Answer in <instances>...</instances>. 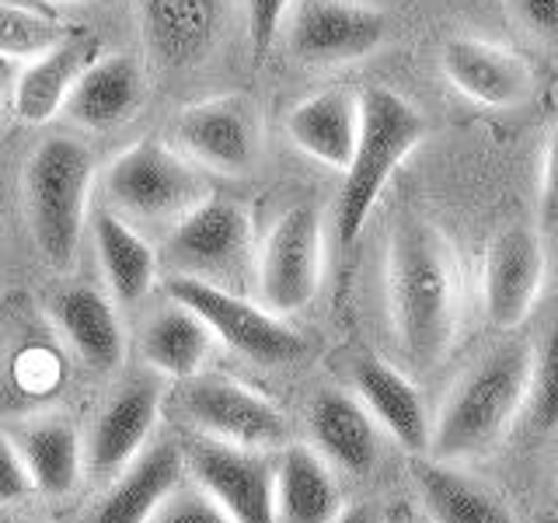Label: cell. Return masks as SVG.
Returning a JSON list of instances; mask_svg holds the SVG:
<instances>
[{
	"label": "cell",
	"instance_id": "obj_1",
	"mask_svg": "<svg viewBox=\"0 0 558 523\" xmlns=\"http://www.w3.org/2000/svg\"><path fill=\"white\" fill-rule=\"evenodd\" d=\"M458 258L426 217H398L388 238V307L401 356L415 370L440 366L458 339Z\"/></svg>",
	"mask_w": 558,
	"mask_h": 523
},
{
	"label": "cell",
	"instance_id": "obj_2",
	"mask_svg": "<svg viewBox=\"0 0 558 523\" xmlns=\"http://www.w3.org/2000/svg\"><path fill=\"white\" fill-rule=\"evenodd\" d=\"M531 345L502 342L471 363L433 423V461L458 464L493 450L527 405Z\"/></svg>",
	"mask_w": 558,
	"mask_h": 523
},
{
	"label": "cell",
	"instance_id": "obj_3",
	"mask_svg": "<svg viewBox=\"0 0 558 523\" xmlns=\"http://www.w3.org/2000/svg\"><path fill=\"white\" fill-rule=\"evenodd\" d=\"M429 130L426 115L418 112L405 95H398L388 84H371L360 92V139L353 161L342 171V188L336 203V241L339 248H349L374 203L380 199L384 185L391 182L398 165L423 144Z\"/></svg>",
	"mask_w": 558,
	"mask_h": 523
},
{
	"label": "cell",
	"instance_id": "obj_4",
	"mask_svg": "<svg viewBox=\"0 0 558 523\" xmlns=\"http://www.w3.org/2000/svg\"><path fill=\"white\" fill-rule=\"evenodd\" d=\"M95 154L74 136L43 139L25 168V203L35 248L57 272L77 262L95 185Z\"/></svg>",
	"mask_w": 558,
	"mask_h": 523
},
{
	"label": "cell",
	"instance_id": "obj_5",
	"mask_svg": "<svg viewBox=\"0 0 558 523\" xmlns=\"http://www.w3.org/2000/svg\"><path fill=\"white\" fill-rule=\"evenodd\" d=\"M206 196L203 168L157 136L136 139L105 168V199L133 227H174Z\"/></svg>",
	"mask_w": 558,
	"mask_h": 523
},
{
	"label": "cell",
	"instance_id": "obj_6",
	"mask_svg": "<svg viewBox=\"0 0 558 523\" xmlns=\"http://www.w3.org/2000/svg\"><path fill=\"white\" fill-rule=\"evenodd\" d=\"M171 301L192 307L209 325L214 339H220L238 356L262 366H287L307 353V342L262 304H252L234 290H223L196 276H171L168 279Z\"/></svg>",
	"mask_w": 558,
	"mask_h": 523
},
{
	"label": "cell",
	"instance_id": "obj_7",
	"mask_svg": "<svg viewBox=\"0 0 558 523\" xmlns=\"http://www.w3.org/2000/svg\"><path fill=\"white\" fill-rule=\"evenodd\" d=\"M325 227L314 206L301 203L279 214L255 255L258 304L287 318L304 311L322 290Z\"/></svg>",
	"mask_w": 558,
	"mask_h": 523
},
{
	"label": "cell",
	"instance_id": "obj_8",
	"mask_svg": "<svg viewBox=\"0 0 558 523\" xmlns=\"http://www.w3.org/2000/svg\"><path fill=\"white\" fill-rule=\"evenodd\" d=\"M252 258V214L231 196H206L168 238L171 276H196L223 290L248 272Z\"/></svg>",
	"mask_w": 558,
	"mask_h": 523
},
{
	"label": "cell",
	"instance_id": "obj_9",
	"mask_svg": "<svg viewBox=\"0 0 558 523\" xmlns=\"http://www.w3.org/2000/svg\"><path fill=\"white\" fill-rule=\"evenodd\" d=\"M174 144L192 165L217 174H248L262 157V119L248 95L192 101L174 119Z\"/></svg>",
	"mask_w": 558,
	"mask_h": 523
},
{
	"label": "cell",
	"instance_id": "obj_10",
	"mask_svg": "<svg viewBox=\"0 0 558 523\" xmlns=\"http://www.w3.org/2000/svg\"><path fill=\"white\" fill-rule=\"evenodd\" d=\"M185 467L234 523H276V467L266 450H248L203 436L189 447Z\"/></svg>",
	"mask_w": 558,
	"mask_h": 523
},
{
	"label": "cell",
	"instance_id": "obj_11",
	"mask_svg": "<svg viewBox=\"0 0 558 523\" xmlns=\"http://www.w3.org/2000/svg\"><path fill=\"white\" fill-rule=\"evenodd\" d=\"M182 409L206 436L248 450L283 447L290 426L272 401L255 394L238 380L227 377H189L182 391Z\"/></svg>",
	"mask_w": 558,
	"mask_h": 523
},
{
	"label": "cell",
	"instance_id": "obj_12",
	"mask_svg": "<svg viewBox=\"0 0 558 523\" xmlns=\"http://www.w3.org/2000/svg\"><path fill=\"white\" fill-rule=\"evenodd\" d=\"M388 39V17L356 0H301L290 22V52L307 66L366 60Z\"/></svg>",
	"mask_w": 558,
	"mask_h": 523
},
{
	"label": "cell",
	"instance_id": "obj_13",
	"mask_svg": "<svg viewBox=\"0 0 558 523\" xmlns=\"http://www.w3.org/2000/svg\"><path fill=\"white\" fill-rule=\"evenodd\" d=\"M545 244L531 223H506L482 262V301L496 328H517L537 307L545 287Z\"/></svg>",
	"mask_w": 558,
	"mask_h": 523
},
{
	"label": "cell",
	"instance_id": "obj_14",
	"mask_svg": "<svg viewBox=\"0 0 558 523\" xmlns=\"http://www.w3.org/2000/svg\"><path fill=\"white\" fill-rule=\"evenodd\" d=\"M147 95L150 84L144 60L133 52H109L87 66L70 87L63 112L84 130L109 133L133 122L147 105Z\"/></svg>",
	"mask_w": 558,
	"mask_h": 523
},
{
	"label": "cell",
	"instance_id": "obj_15",
	"mask_svg": "<svg viewBox=\"0 0 558 523\" xmlns=\"http://www.w3.org/2000/svg\"><path fill=\"white\" fill-rule=\"evenodd\" d=\"M444 77L485 109H513L531 95V70L517 52L496 42L453 35L440 49Z\"/></svg>",
	"mask_w": 558,
	"mask_h": 523
},
{
	"label": "cell",
	"instance_id": "obj_16",
	"mask_svg": "<svg viewBox=\"0 0 558 523\" xmlns=\"http://www.w3.org/2000/svg\"><path fill=\"white\" fill-rule=\"evenodd\" d=\"M157 409H161L157 384L133 380L98 412L92 440L84 447V461L95 478H116L136 461L157 423Z\"/></svg>",
	"mask_w": 558,
	"mask_h": 523
},
{
	"label": "cell",
	"instance_id": "obj_17",
	"mask_svg": "<svg viewBox=\"0 0 558 523\" xmlns=\"http://www.w3.org/2000/svg\"><path fill=\"white\" fill-rule=\"evenodd\" d=\"M353 384L366 412L377 418V426L398 447H405L409 453H429L433 415L423 394H418V388L405 374L377 356H363L353 366Z\"/></svg>",
	"mask_w": 558,
	"mask_h": 523
},
{
	"label": "cell",
	"instance_id": "obj_18",
	"mask_svg": "<svg viewBox=\"0 0 558 523\" xmlns=\"http://www.w3.org/2000/svg\"><path fill=\"white\" fill-rule=\"evenodd\" d=\"M140 25L150 57L161 66H192L209 57L223 0H140Z\"/></svg>",
	"mask_w": 558,
	"mask_h": 523
},
{
	"label": "cell",
	"instance_id": "obj_19",
	"mask_svg": "<svg viewBox=\"0 0 558 523\" xmlns=\"http://www.w3.org/2000/svg\"><path fill=\"white\" fill-rule=\"evenodd\" d=\"M307 426L314 436V450L322 458L349 471V475H366L380 458V426L377 418L366 412L360 398L328 388L311 401Z\"/></svg>",
	"mask_w": 558,
	"mask_h": 523
},
{
	"label": "cell",
	"instance_id": "obj_20",
	"mask_svg": "<svg viewBox=\"0 0 558 523\" xmlns=\"http://www.w3.org/2000/svg\"><path fill=\"white\" fill-rule=\"evenodd\" d=\"M287 136L318 165L345 171L360 139V95L331 87L304 98L287 115Z\"/></svg>",
	"mask_w": 558,
	"mask_h": 523
},
{
	"label": "cell",
	"instance_id": "obj_21",
	"mask_svg": "<svg viewBox=\"0 0 558 523\" xmlns=\"http://www.w3.org/2000/svg\"><path fill=\"white\" fill-rule=\"evenodd\" d=\"M52 318L74 353L98 374H109L122 363L126 336L116 304L95 287H66L52 296Z\"/></svg>",
	"mask_w": 558,
	"mask_h": 523
},
{
	"label": "cell",
	"instance_id": "obj_22",
	"mask_svg": "<svg viewBox=\"0 0 558 523\" xmlns=\"http://www.w3.org/2000/svg\"><path fill=\"white\" fill-rule=\"evenodd\" d=\"M185 458L174 443H157L140 450L136 461L122 471V478L109 488L95 516L87 523H147L182 482Z\"/></svg>",
	"mask_w": 558,
	"mask_h": 523
},
{
	"label": "cell",
	"instance_id": "obj_23",
	"mask_svg": "<svg viewBox=\"0 0 558 523\" xmlns=\"http://www.w3.org/2000/svg\"><path fill=\"white\" fill-rule=\"evenodd\" d=\"M92 63H95V42L84 39V35H70L63 46L32 60L22 70L11 95V112L22 122H28V126H43V122L57 119L70 98V87L77 84V77Z\"/></svg>",
	"mask_w": 558,
	"mask_h": 523
},
{
	"label": "cell",
	"instance_id": "obj_24",
	"mask_svg": "<svg viewBox=\"0 0 558 523\" xmlns=\"http://www.w3.org/2000/svg\"><path fill=\"white\" fill-rule=\"evenodd\" d=\"M342 513L331 464L311 447H287L276 464V523H336Z\"/></svg>",
	"mask_w": 558,
	"mask_h": 523
},
{
	"label": "cell",
	"instance_id": "obj_25",
	"mask_svg": "<svg viewBox=\"0 0 558 523\" xmlns=\"http://www.w3.org/2000/svg\"><path fill=\"white\" fill-rule=\"evenodd\" d=\"M412 478L433 523H520L502 496L447 461H415Z\"/></svg>",
	"mask_w": 558,
	"mask_h": 523
},
{
	"label": "cell",
	"instance_id": "obj_26",
	"mask_svg": "<svg viewBox=\"0 0 558 523\" xmlns=\"http://www.w3.org/2000/svg\"><path fill=\"white\" fill-rule=\"evenodd\" d=\"M92 231H95L101 272L109 279L112 296L126 307L140 304L154 290L157 279V255L150 248V241L109 206H98L92 214Z\"/></svg>",
	"mask_w": 558,
	"mask_h": 523
},
{
	"label": "cell",
	"instance_id": "obj_27",
	"mask_svg": "<svg viewBox=\"0 0 558 523\" xmlns=\"http://www.w3.org/2000/svg\"><path fill=\"white\" fill-rule=\"evenodd\" d=\"M14 447L22 450L35 492L49 499L70 496L84 471V443L77 429L60 415H46L17 433Z\"/></svg>",
	"mask_w": 558,
	"mask_h": 523
},
{
	"label": "cell",
	"instance_id": "obj_28",
	"mask_svg": "<svg viewBox=\"0 0 558 523\" xmlns=\"http://www.w3.org/2000/svg\"><path fill=\"white\" fill-rule=\"evenodd\" d=\"M214 349V331L196 311L174 301L171 307L157 311L140 331V353L144 363L174 380H189L203 370V363Z\"/></svg>",
	"mask_w": 558,
	"mask_h": 523
},
{
	"label": "cell",
	"instance_id": "obj_29",
	"mask_svg": "<svg viewBox=\"0 0 558 523\" xmlns=\"http://www.w3.org/2000/svg\"><path fill=\"white\" fill-rule=\"evenodd\" d=\"M70 39V28L35 8L0 0V57L8 60H39Z\"/></svg>",
	"mask_w": 558,
	"mask_h": 523
},
{
	"label": "cell",
	"instance_id": "obj_30",
	"mask_svg": "<svg viewBox=\"0 0 558 523\" xmlns=\"http://www.w3.org/2000/svg\"><path fill=\"white\" fill-rule=\"evenodd\" d=\"M523 418L537 433H558V318L534 349Z\"/></svg>",
	"mask_w": 558,
	"mask_h": 523
},
{
	"label": "cell",
	"instance_id": "obj_31",
	"mask_svg": "<svg viewBox=\"0 0 558 523\" xmlns=\"http://www.w3.org/2000/svg\"><path fill=\"white\" fill-rule=\"evenodd\" d=\"M147 523H234V520L203 488H174Z\"/></svg>",
	"mask_w": 558,
	"mask_h": 523
},
{
	"label": "cell",
	"instance_id": "obj_32",
	"mask_svg": "<svg viewBox=\"0 0 558 523\" xmlns=\"http://www.w3.org/2000/svg\"><path fill=\"white\" fill-rule=\"evenodd\" d=\"M293 0H244V22H248V42L255 60H266L279 28H283Z\"/></svg>",
	"mask_w": 558,
	"mask_h": 523
},
{
	"label": "cell",
	"instance_id": "obj_33",
	"mask_svg": "<svg viewBox=\"0 0 558 523\" xmlns=\"http://www.w3.org/2000/svg\"><path fill=\"white\" fill-rule=\"evenodd\" d=\"M32 492H35V485H32L22 450H17L8 436H0V506L22 502Z\"/></svg>",
	"mask_w": 558,
	"mask_h": 523
},
{
	"label": "cell",
	"instance_id": "obj_34",
	"mask_svg": "<svg viewBox=\"0 0 558 523\" xmlns=\"http://www.w3.org/2000/svg\"><path fill=\"white\" fill-rule=\"evenodd\" d=\"M510 8L537 42L558 46V0H510Z\"/></svg>",
	"mask_w": 558,
	"mask_h": 523
},
{
	"label": "cell",
	"instance_id": "obj_35",
	"mask_svg": "<svg viewBox=\"0 0 558 523\" xmlns=\"http://www.w3.org/2000/svg\"><path fill=\"white\" fill-rule=\"evenodd\" d=\"M537 217L545 227H558V126L545 147V165H541V192H537Z\"/></svg>",
	"mask_w": 558,
	"mask_h": 523
},
{
	"label": "cell",
	"instance_id": "obj_36",
	"mask_svg": "<svg viewBox=\"0 0 558 523\" xmlns=\"http://www.w3.org/2000/svg\"><path fill=\"white\" fill-rule=\"evenodd\" d=\"M336 523H380V510L374 502H360L353 510H345Z\"/></svg>",
	"mask_w": 558,
	"mask_h": 523
},
{
	"label": "cell",
	"instance_id": "obj_37",
	"mask_svg": "<svg viewBox=\"0 0 558 523\" xmlns=\"http://www.w3.org/2000/svg\"><path fill=\"white\" fill-rule=\"evenodd\" d=\"M8 112H11V95H8V87H4V81H0V126H4V119H8Z\"/></svg>",
	"mask_w": 558,
	"mask_h": 523
},
{
	"label": "cell",
	"instance_id": "obj_38",
	"mask_svg": "<svg viewBox=\"0 0 558 523\" xmlns=\"http://www.w3.org/2000/svg\"><path fill=\"white\" fill-rule=\"evenodd\" d=\"M63 4H98V0H63Z\"/></svg>",
	"mask_w": 558,
	"mask_h": 523
},
{
	"label": "cell",
	"instance_id": "obj_39",
	"mask_svg": "<svg viewBox=\"0 0 558 523\" xmlns=\"http://www.w3.org/2000/svg\"><path fill=\"white\" fill-rule=\"evenodd\" d=\"M11 523H28V520H11Z\"/></svg>",
	"mask_w": 558,
	"mask_h": 523
}]
</instances>
